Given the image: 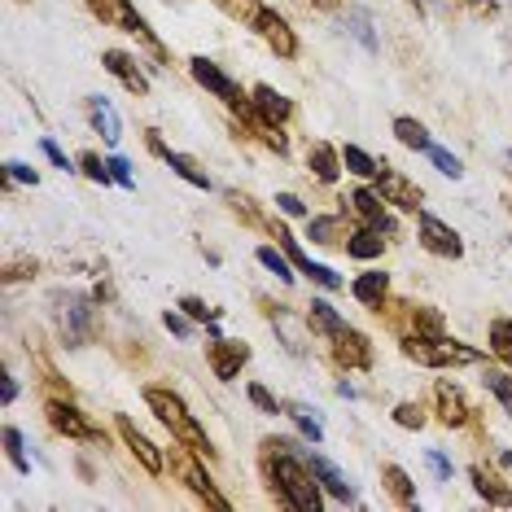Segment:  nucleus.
Instances as JSON below:
<instances>
[{
	"label": "nucleus",
	"mask_w": 512,
	"mask_h": 512,
	"mask_svg": "<svg viewBox=\"0 0 512 512\" xmlns=\"http://www.w3.org/2000/svg\"><path fill=\"white\" fill-rule=\"evenodd\" d=\"M272 447V477H276V491L294 512H320L324 499H320V486H316V473H311V464H302L298 456H289V442H267Z\"/></svg>",
	"instance_id": "1"
},
{
	"label": "nucleus",
	"mask_w": 512,
	"mask_h": 512,
	"mask_svg": "<svg viewBox=\"0 0 512 512\" xmlns=\"http://www.w3.org/2000/svg\"><path fill=\"white\" fill-rule=\"evenodd\" d=\"M145 403L154 407V416H158V421L167 425L171 434H176V438L184 442V447H193L202 460H215L211 438L202 434V425L193 421V412H189V407H184L180 394H171V390H145Z\"/></svg>",
	"instance_id": "2"
},
{
	"label": "nucleus",
	"mask_w": 512,
	"mask_h": 512,
	"mask_svg": "<svg viewBox=\"0 0 512 512\" xmlns=\"http://www.w3.org/2000/svg\"><path fill=\"white\" fill-rule=\"evenodd\" d=\"M403 355L416 359V364H429V368H451V364H477L473 346L464 342H451V337H434V342H425V337H412V342H403Z\"/></svg>",
	"instance_id": "3"
},
{
	"label": "nucleus",
	"mask_w": 512,
	"mask_h": 512,
	"mask_svg": "<svg viewBox=\"0 0 512 512\" xmlns=\"http://www.w3.org/2000/svg\"><path fill=\"white\" fill-rule=\"evenodd\" d=\"M193 79H197V84H202L206 92H215V97L219 101H224V106H232V110H237V114H246V119H254V101H246V97H241V88L237 84H232V79L224 75V71H219V66L215 62H206V57H193Z\"/></svg>",
	"instance_id": "4"
},
{
	"label": "nucleus",
	"mask_w": 512,
	"mask_h": 512,
	"mask_svg": "<svg viewBox=\"0 0 512 512\" xmlns=\"http://www.w3.org/2000/svg\"><path fill=\"white\" fill-rule=\"evenodd\" d=\"M416 228H421L425 250H429V254H438V259H460V254H464L460 232H456V228H447L438 215H421V219H416Z\"/></svg>",
	"instance_id": "5"
},
{
	"label": "nucleus",
	"mask_w": 512,
	"mask_h": 512,
	"mask_svg": "<svg viewBox=\"0 0 512 512\" xmlns=\"http://www.w3.org/2000/svg\"><path fill=\"white\" fill-rule=\"evenodd\" d=\"M49 425L57 429V434H66V438L101 442V429L92 421H84V416H79V407H71V403H49Z\"/></svg>",
	"instance_id": "6"
},
{
	"label": "nucleus",
	"mask_w": 512,
	"mask_h": 512,
	"mask_svg": "<svg viewBox=\"0 0 512 512\" xmlns=\"http://www.w3.org/2000/svg\"><path fill=\"white\" fill-rule=\"evenodd\" d=\"M254 31L272 44L276 57H294L298 53V40H294V31H289V22L281 14H272V9H259V14H254Z\"/></svg>",
	"instance_id": "7"
},
{
	"label": "nucleus",
	"mask_w": 512,
	"mask_h": 512,
	"mask_svg": "<svg viewBox=\"0 0 512 512\" xmlns=\"http://www.w3.org/2000/svg\"><path fill=\"white\" fill-rule=\"evenodd\" d=\"M246 359H250V346H246V342H232V337H215V346H211V368H215V377H219V381H232V377H237Z\"/></svg>",
	"instance_id": "8"
},
{
	"label": "nucleus",
	"mask_w": 512,
	"mask_h": 512,
	"mask_svg": "<svg viewBox=\"0 0 512 512\" xmlns=\"http://www.w3.org/2000/svg\"><path fill=\"white\" fill-rule=\"evenodd\" d=\"M377 193L386 197V202H394L399 211H421V189H416L412 180H403L399 171H381V180H377Z\"/></svg>",
	"instance_id": "9"
},
{
	"label": "nucleus",
	"mask_w": 512,
	"mask_h": 512,
	"mask_svg": "<svg viewBox=\"0 0 512 512\" xmlns=\"http://www.w3.org/2000/svg\"><path fill=\"white\" fill-rule=\"evenodd\" d=\"M101 62H106V71L119 79V84L127 88V92H136V97H145L149 92V79L141 75V66H136V57H127L123 49H110L106 57H101Z\"/></svg>",
	"instance_id": "10"
},
{
	"label": "nucleus",
	"mask_w": 512,
	"mask_h": 512,
	"mask_svg": "<svg viewBox=\"0 0 512 512\" xmlns=\"http://www.w3.org/2000/svg\"><path fill=\"white\" fill-rule=\"evenodd\" d=\"M62 329H66V342H71V346L88 342V337H92V307H88V298H66Z\"/></svg>",
	"instance_id": "11"
},
{
	"label": "nucleus",
	"mask_w": 512,
	"mask_h": 512,
	"mask_svg": "<svg viewBox=\"0 0 512 512\" xmlns=\"http://www.w3.org/2000/svg\"><path fill=\"white\" fill-rule=\"evenodd\" d=\"M333 355H337V364H346V368H368L372 364L368 337L355 333V329H346L342 337H333Z\"/></svg>",
	"instance_id": "12"
},
{
	"label": "nucleus",
	"mask_w": 512,
	"mask_h": 512,
	"mask_svg": "<svg viewBox=\"0 0 512 512\" xmlns=\"http://www.w3.org/2000/svg\"><path fill=\"white\" fill-rule=\"evenodd\" d=\"M381 202H386V197H381L377 189H355V193H351V206H355V215L364 219L368 228H377V232H390L394 224H390V215H386V206H381Z\"/></svg>",
	"instance_id": "13"
},
{
	"label": "nucleus",
	"mask_w": 512,
	"mask_h": 512,
	"mask_svg": "<svg viewBox=\"0 0 512 512\" xmlns=\"http://www.w3.org/2000/svg\"><path fill=\"white\" fill-rule=\"evenodd\" d=\"M250 101H254V110H259V119H263V123H272V127H281L289 114H294V106H289L285 92H276V88H267V84L254 88V97H250Z\"/></svg>",
	"instance_id": "14"
},
{
	"label": "nucleus",
	"mask_w": 512,
	"mask_h": 512,
	"mask_svg": "<svg viewBox=\"0 0 512 512\" xmlns=\"http://www.w3.org/2000/svg\"><path fill=\"white\" fill-rule=\"evenodd\" d=\"M119 434H123L127 447H132V456L145 464V473H162V451H158L154 442H149V438H145V434H141V429H136L132 421H127V416L119 421Z\"/></svg>",
	"instance_id": "15"
},
{
	"label": "nucleus",
	"mask_w": 512,
	"mask_h": 512,
	"mask_svg": "<svg viewBox=\"0 0 512 512\" xmlns=\"http://www.w3.org/2000/svg\"><path fill=\"white\" fill-rule=\"evenodd\" d=\"M92 9H97L101 18H110V22H119L123 31H136V36H149V27H145V18L136 14L127 0H92Z\"/></svg>",
	"instance_id": "16"
},
{
	"label": "nucleus",
	"mask_w": 512,
	"mask_h": 512,
	"mask_svg": "<svg viewBox=\"0 0 512 512\" xmlns=\"http://www.w3.org/2000/svg\"><path fill=\"white\" fill-rule=\"evenodd\" d=\"M438 421L442 425H464L469 421V403H464V394L451 386V381H438Z\"/></svg>",
	"instance_id": "17"
},
{
	"label": "nucleus",
	"mask_w": 512,
	"mask_h": 512,
	"mask_svg": "<svg viewBox=\"0 0 512 512\" xmlns=\"http://www.w3.org/2000/svg\"><path fill=\"white\" fill-rule=\"evenodd\" d=\"M307 464H311V473L320 477V486H324V491H329L333 499H342V504H351V482H346V477L337 473L329 460H324V456H311Z\"/></svg>",
	"instance_id": "18"
},
{
	"label": "nucleus",
	"mask_w": 512,
	"mask_h": 512,
	"mask_svg": "<svg viewBox=\"0 0 512 512\" xmlns=\"http://www.w3.org/2000/svg\"><path fill=\"white\" fill-rule=\"evenodd\" d=\"M88 110H92V123H97V132L106 136L110 145H119V136H123V123H119V114H114V106L106 97H88Z\"/></svg>",
	"instance_id": "19"
},
{
	"label": "nucleus",
	"mask_w": 512,
	"mask_h": 512,
	"mask_svg": "<svg viewBox=\"0 0 512 512\" xmlns=\"http://www.w3.org/2000/svg\"><path fill=\"white\" fill-rule=\"evenodd\" d=\"M381 246H386V237H381L377 228H359V232H351V237H346V250H351V259H381Z\"/></svg>",
	"instance_id": "20"
},
{
	"label": "nucleus",
	"mask_w": 512,
	"mask_h": 512,
	"mask_svg": "<svg viewBox=\"0 0 512 512\" xmlns=\"http://www.w3.org/2000/svg\"><path fill=\"white\" fill-rule=\"evenodd\" d=\"M311 176L324 180V184H333L337 180V171H342V154H337L333 145H311Z\"/></svg>",
	"instance_id": "21"
},
{
	"label": "nucleus",
	"mask_w": 512,
	"mask_h": 512,
	"mask_svg": "<svg viewBox=\"0 0 512 512\" xmlns=\"http://www.w3.org/2000/svg\"><path fill=\"white\" fill-rule=\"evenodd\" d=\"M351 289H355V298L364 302V307H381L386 294H390V281H386V272H364Z\"/></svg>",
	"instance_id": "22"
},
{
	"label": "nucleus",
	"mask_w": 512,
	"mask_h": 512,
	"mask_svg": "<svg viewBox=\"0 0 512 512\" xmlns=\"http://www.w3.org/2000/svg\"><path fill=\"white\" fill-rule=\"evenodd\" d=\"M342 162H346V171H355L359 180H381V171H386V162H377L372 154H364L359 145H346L342 149Z\"/></svg>",
	"instance_id": "23"
},
{
	"label": "nucleus",
	"mask_w": 512,
	"mask_h": 512,
	"mask_svg": "<svg viewBox=\"0 0 512 512\" xmlns=\"http://www.w3.org/2000/svg\"><path fill=\"white\" fill-rule=\"evenodd\" d=\"M311 329L324 333V337L333 342V337H342V333H346V320L337 316V311H333L324 298H316V302H311Z\"/></svg>",
	"instance_id": "24"
},
{
	"label": "nucleus",
	"mask_w": 512,
	"mask_h": 512,
	"mask_svg": "<svg viewBox=\"0 0 512 512\" xmlns=\"http://www.w3.org/2000/svg\"><path fill=\"white\" fill-rule=\"evenodd\" d=\"M184 482H189V491H193V495H202L211 508H228V499L215 491V486H211V477H206L202 469H197V464H184Z\"/></svg>",
	"instance_id": "25"
},
{
	"label": "nucleus",
	"mask_w": 512,
	"mask_h": 512,
	"mask_svg": "<svg viewBox=\"0 0 512 512\" xmlns=\"http://www.w3.org/2000/svg\"><path fill=\"white\" fill-rule=\"evenodd\" d=\"M473 486H477L482 499H491V504H499V508H512V491L499 486V477H491L486 469H473Z\"/></svg>",
	"instance_id": "26"
},
{
	"label": "nucleus",
	"mask_w": 512,
	"mask_h": 512,
	"mask_svg": "<svg viewBox=\"0 0 512 512\" xmlns=\"http://www.w3.org/2000/svg\"><path fill=\"white\" fill-rule=\"evenodd\" d=\"M307 237L316 241V246H333V241L342 237V219H337V215H316V219H311L307 215Z\"/></svg>",
	"instance_id": "27"
},
{
	"label": "nucleus",
	"mask_w": 512,
	"mask_h": 512,
	"mask_svg": "<svg viewBox=\"0 0 512 512\" xmlns=\"http://www.w3.org/2000/svg\"><path fill=\"white\" fill-rule=\"evenodd\" d=\"M386 486H390V495L399 499L403 508H416V486H412V477H407L399 464H386Z\"/></svg>",
	"instance_id": "28"
},
{
	"label": "nucleus",
	"mask_w": 512,
	"mask_h": 512,
	"mask_svg": "<svg viewBox=\"0 0 512 512\" xmlns=\"http://www.w3.org/2000/svg\"><path fill=\"white\" fill-rule=\"evenodd\" d=\"M167 167H171V171H176V176H180V180H189V184H193V189H211V180H206V171H202V167H197V162H193L189 154H167Z\"/></svg>",
	"instance_id": "29"
},
{
	"label": "nucleus",
	"mask_w": 512,
	"mask_h": 512,
	"mask_svg": "<svg viewBox=\"0 0 512 512\" xmlns=\"http://www.w3.org/2000/svg\"><path fill=\"white\" fill-rule=\"evenodd\" d=\"M394 136H399V145L425 149V154H429V145H434V141H429V132H425V127L416 123V119H394Z\"/></svg>",
	"instance_id": "30"
},
{
	"label": "nucleus",
	"mask_w": 512,
	"mask_h": 512,
	"mask_svg": "<svg viewBox=\"0 0 512 512\" xmlns=\"http://www.w3.org/2000/svg\"><path fill=\"white\" fill-rule=\"evenodd\" d=\"M0 438H5V456H9V464H14L18 473H31V460H27V451H22V434H18V429H14V425H5V434H0Z\"/></svg>",
	"instance_id": "31"
},
{
	"label": "nucleus",
	"mask_w": 512,
	"mask_h": 512,
	"mask_svg": "<svg viewBox=\"0 0 512 512\" xmlns=\"http://www.w3.org/2000/svg\"><path fill=\"white\" fill-rule=\"evenodd\" d=\"M412 320H416V337H425V342H434V337H447V329H442V320H438V311L416 307Z\"/></svg>",
	"instance_id": "32"
},
{
	"label": "nucleus",
	"mask_w": 512,
	"mask_h": 512,
	"mask_svg": "<svg viewBox=\"0 0 512 512\" xmlns=\"http://www.w3.org/2000/svg\"><path fill=\"white\" fill-rule=\"evenodd\" d=\"M491 351L512 368V320H495L491 324Z\"/></svg>",
	"instance_id": "33"
},
{
	"label": "nucleus",
	"mask_w": 512,
	"mask_h": 512,
	"mask_svg": "<svg viewBox=\"0 0 512 512\" xmlns=\"http://www.w3.org/2000/svg\"><path fill=\"white\" fill-rule=\"evenodd\" d=\"M486 390H491L495 399L504 403V412L512 416V377H508V372H499V368H486Z\"/></svg>",
	"instance_id": "34"
},
{
	"label": "nucleus",
	"mask_w": 512,
	"mask_h": 512,
	"mask_svg": "<svg viewBox=\"0 0 512 512\" xmlns=\"http://www.w3.org/2000/svg\"><path fill=\"white\" fill-rule=\"evenodd\" d=\"M285 416H294V425L302 429V438H311V442H320V438H324V429H320V421H316V416H311V412H307V407H298V403H294V407H289V412H285Z\"/></svg>",
	"instance_id": "35"
},
{
	"label": "nucleus",
	"mask_w": 512,
	"mask_h": 512,
	"mask_svg": "<svg viewBox=\"0 0 512 512\" xmlns=\"http://www.w3.org/2000/svg\"><path fill=\"white\" fill-rule=\"evenodd\" d=\"M259 263L267 267V272H276L281 281H294V272H289L285 254H276V246H259Z\"/></svg>",
	"instance_id": "36"
},
{
	"label": "nucleus",
	"mask_w": 512,
	"mask_h": 512,
	"mask_svg": "<svg viewBox=\"0 0 512 512\" xmlns=\"http://www.w3.org/2000/svg\"><path fill=\"white\" fill-rule=\"evenodd\" d=\"M429 158H434V167L442 171V176H451V180H460V176H464V167H460V158H456V154H447V149H438V145H429Z\"/></svg>",
	"instance_id": "37"
},
{
	"label": "nucleus",
	"mask_w": 512,
	"mask_h": 512,
	"mask_svg": "<svg viewBox=\"0 0 512 512\" xmlns=\"http://www.w3.org/2000/svg\"><path fill=\"white\" fill-rule=\"evenodd\" d=\"M110 180L114 184H123V189H136V180H132V162H127L123 154H110Z\"/></svg>",
	"instance_id": "38"
},
{
	"label": "nucleus",
	"mask_w": 512,
	"mask_h": 512,
	"mask_svg": "<svg viewBox=\"0 0 512 512\" xmlns=\"http://www.w3.org/2000/svg\"><path fill=\"white\" fill-rule=\"evenodd\" d=\"M79 171H84L88 180H97V184L110 180V162H101L97 154H84V158H79Z\"/></svg>",
	"instance_id": "39"
},
{
	"label": "nucleus",
	"mask_w": 512,
	"mask_h": 512,
	"mask_svg": "<svg viewBox=\"0 0 512 512\" xmlns=\"http://www.w3.org/2000/svg\"><path fill=\"white\" fill-rule=\"evenodd\" d=\"M394 421H399L403 429H421L425 425V412L416 403H399V407H394Z\"/></svg>",
	"instance_id": "40"
},
{
	"label": "nucleus",
	"mask_w": 512,
	"mask_h": 512,
	"mask_svg": "<svg viewBox=\"0 0 512 512\" xmlns=\"http://www.w3.org/2000/svg\"><path fill=\"white\" fill-rule=\"evenodd\" d=\"M180 311H184V316H189V320H206V324L215 320V311L206 307L202 298H180Z\"/></svg>",
	"instance_id": "41"
},
{
	"label": "nucleus",
	"mask_w": 512,
	"mask_h": 512,
	"mask_svg": "<svg viewBox=\"0 0 512 512\" xmlns=\"http://www.w3.org/2000/svg\"><path fill=\"white\" fill-rule=\"evenodd\" d=\"M351 31L359 40H364V49H377V36H372V27H368V14L359 9V14H351Z\"/></svg>",
	"instance_id": "42"
},
{
	"label": "nucleus",
	"mask_w": 512,
	"mask_h": 512,
	"mask_svg": "<svg viewBox=\"0 0 512 512\" xmlns=\"http://www.w3.org/2000/svg\"><path fill=\"white\" fill-rule=\"evenodd\" d=\"M5 176H9V184H36L40 180L27 162H5Z\"/></svg>",
	"instance_id": "43"
},
{
	"label": "nucleus",
	"mask_w": 512,
	"mask_h": 512,
	"mask_svg": "<svg viewBox=\"0 0 512 512\" xmlns=\"http://www.w3.org/2000/svg\"><path fill=\"white\" fill-rule=\"evenodd\" d=\"M250 403L259 407V412H281V407H276V399H272V390H267V386H250Z\"/></svg>",
	"instance_id": "44"
},
{
	"label": "nucleus",
	"mask_w": 512,
	"mask_h": 512,
	"mask_svg": "<svg viewBox=\"0 0 512 512\" xmlns=\"http://www.w3.org/2000/svg\"><path fill=\"white\" fill-rule=\"evenodd\" d=\"M276 206H281L285 215H294V219L307 215V206H302V197H294V193H276Z\"/></svg>",
	"instance_id": "45"
},
{
	"label": "nucleus",
	"mask_w": 512,
	"mask_h": 512,
	"mask_svg": "<svg viewBox=\"0 0 512 512\" xmlns=\"http://www.w3.org/2000/svg\"><path fill=\"white\" fill-rule=\"evenodd\" d=\"M162 324H167V333H176V337H189V333H193L189 320L176 316V311H167V316H162Z\"/></svg>",
	"instance_id": "46"
},
{
	"label": "nucleus",
	"mask_w": 512,
	"mask_h": 512,
	"mask_svg": "<svg viewBox=\"0 0 512 512\" xmlns=\"http://www.w3.org/2000/svg\"><path fill=\"white\" fill-rule=\"evenodd\" d=\"M429 469H434V473L442 477V482H447V477H451V460L442 456V451H429Z\"/></svg>",
	"instance_id": "47"
},
{
	"label": "nucleus",
	"mask_w": 512,
	"mask_h": 512,
	"mask_svg": "<svg viewBox=\"0 0 512 512\" xmlns=\"http://www.w3.org/2000/svg\"><path fill=\"white\" fill-rule=\"evenodd\" d=\"M44 158H49V162H53V167H62V171H71V162H66V154H62V149H57L53 141H44Z\"/></svg>",
	"instance_id": "48"
},
{
	"label": "nucleus",
	"mask_w": 512,
	"mask_h": 512,
	"mask_svg": "<svg viewBox=\"0 0 512 512\" xmlns=\"http://www.w3.org/2000/svg\"><path fill=\"white\" fill-rule=\"evenodd\" d=\"M14 399H18V381L5 377V381H0V403H14Z\"/></svg>",
	"instance_id": "49"
},
{
	"label": "nucleus",
	"mask_w": 512,
	"mask_h": 512,
	"mask_svg": "<svg viewBox=\"0 0 512 512\" xmlns=\"http://www.w3.org/2000/svg\"><path fill=\"white\" fill-rule=\"evenodd\" d=\"M311 5H316V9H342L346 0H311Z\"/></svg>",
	"instance_id": "50"
},
{
	"label": "nucleus",
	"mask_w": 512,
	"mask_h": 512,
	"mask_svg": "<svg viewBox=\"0 0 512 512\" xmlns=\"http://www.w3.org/2000/svg\"><path fill=\"white\" fill-rule=\"evenodd\" d=\"M469 5H491V0H469Z\"/></svg>",
	"instance_id": "51"
},
{
	"label": "nucleus",
	"mask_w": 512,
	"mask_h": 512,
	"mask_svg": "<svg viewBox=\"0 0 512 512\" xmlns=\"http://www.w3.org/2000/svg\"><path fill=\"white\" fill-rule=\"evenodd\" d=\"M508 171H512V154H508Z\"/></svg>",
	"instance_id": "52"
}]
</instances>
